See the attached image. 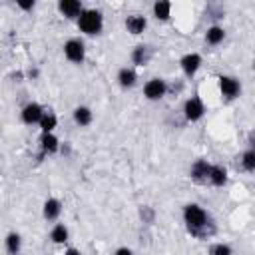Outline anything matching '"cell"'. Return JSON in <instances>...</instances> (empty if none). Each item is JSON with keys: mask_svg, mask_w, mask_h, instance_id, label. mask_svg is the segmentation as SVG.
Here are the masks:
<instances>
[{"mask_svg": "<svg viewBox=\"0 0 255 255\" xmlns=\"http://www.w3.org/2000/svg\"><path fill=\"white\" fill-rule=\"evenodd\" d=\"M28 78H38V70H36V68H34V70L30 68V70H28Z\"/></svg>", "mask_w": 255, "mask_h": 255, "instance_id": "cell-28", "label": "cell"}, {"mask_svg": "<svg viewBox=\"0 0 255 255\" xmlns=\"http://www.w3.org/2000/svg\"><path fill=\"white\" fill-rule=\"evenodd\" d=\"M60 213H62V203H60V199L50 197V199L44 201V207H42V215H44V219H48V221H56V219L60 217Z\"/></svg>", "mask_w": 255, "mask_h": 255, "instance_id": "cell-12", "label": "cell"}, {"mask_svg": "<svg viewBox=\"0 0 255 255\" xmlns=\"http://www.w3.org/2000/svg\"><path fill=\"white\" fill-rule=\"evenodd\" d=\"M68 227L64 225V223H56L54 227H52V231H50V239H52V243H56V245H62V243H66L68 241Z\"/></svg>", "mask_w": 255, "mask_h": 255, "instance_id": "cell-20", "label": "cell"}, {"mask_svg": "<svg viewBox=\"0 0 255 255\" xmlns=\"http://www.w3.org/2000/svg\"><path fill=\"white\" fill-rule=\"evenodd\" d=\"M44 114H46V112H44V108H42L40 104H36V102L26 104V106L22 108V112H20L22 122H24V124H28V126H32V124H40V120H42V116H44Z\"/></svg>", "mask_w": 255, "mask_h": 255, "instance_id": "cell-9", "label": "cell"}, {"mask_svg": "<svg viewBox=\"0 0 255 255\" xmlns=\"http://www.w3.org/2000/svg\"><path fill=\"white\" fill-rule=\"evenodd\" d=\"M219 92L225 100H235L241 94V82L233 76H219Z\"/></svg>", "mask_w": 255, "mask_h": 255, "instance_id": "cell-5", "label": "cell"}, {"mask_svg": "<svg viewBox=\"0 0 255 255\" xmlns=\"http://www.w3.org/2000/svg\"><path fill=\"white\" fill-rule=\"evenodd\" d=\"M20 247H22V237L16 231L8 233L6 235V249H8V253L10 255H18L20 253Z\"/></svg>", "mask_w": 255, "mask_h": 255, "instance_id": "cell-22", "label": "cell"}, {"mask_svg": "<svg viewBox=\"0 0 255 255\" xmlns=\"http://www.w3.org/2000/svg\"><path fill=\"white\" fill-rule=\"evenodd\" d=\"M151 10H153V16H155L157 20L165 22V20H169V16H171V2L157 0V2L151 6Z\"/></svg>", "mask_w": 255, "mask_h": 255, "instance_id": "cell-19", "label": "cell"}, {"mask_svg": "<svg viewBox=\"0 0 255 255\" xmlns=\"http://www.w3.org/2000/svg\"><path fill=\"white\" fill-rule=\"evenodd\" d=\"M16 4H18V8H22V10H32V8H34V0H28V2H22V0H20V2H16Z\"/></svg>", "mask_w": 255, "mask_h": 255, "instance_id": "cell-25", "label": "cell"}, {"mask_svg": "<svg viewBox=\"0 0 255 255\" xmlns=\"http://www.w3.org/2000/svg\"><path fill=\"white\" fill-rule=\"evenodd\" d=\"M183 223H185L187 231L195 237H207L213 233L211 219H209L207 211L197 203H187L183 207Z\"/></svg>", "mask_w": 255, "mask_h": 255, "instance_id": "cell-1", "label": "cell"}, {"mask_svg": "<svg viewBox=\"0 0 255 255\" xmlns=\"http://www.w3.org/2000/svg\"><path fill=\"white\" fill-rule=\"evenodd\" d=\"M209 173H211V163L207 159H197L189 169V177L195 183H207L209 181Z\"/></svg>", "mask_w": 255, "mask_h": 255, "instance_id": "cell-8", "label": "cell"}, {"mask_svg": "<svg viewBox=\"0 0 255 255\" xmlns=\"http://www.w3.org/2000/svg\"><path fill=\"white\" fill-rule=\"evenodd\" d=\"M40 147L44 153H54L60 149V139L54 133H42L40 135Z\"/></svg>", "mask_w": 255, "mask_h": 255, "instance_id": "cell-18", "label": "cell"}, {"mask_svg": "<svg viewBox=\"0 0 255 255\" xmlns=\"http://www.w3.org/2000/svg\"><path fill=\"white\" fill-rule=\"evenodd\" d=\"M64 56L66 60H70L72 64H82L86 58V46L80 38H70L64 44Z\"/></svg>", "mask_w": 255, "mask_h": 255, "instance_id": "cell-3", "label": "cell"}, {"mask_svg": "<svg viewBox=\"0 0 255 255\" xmlns=\"http://www.w3.org/2000/svg\"><path fill=\"white\" fill-rule=\"evenodd\" d=\"M203 114H205V106H203L201 98L191 96V98L185 100V104H183V116H185V120L199 122L203 118Z\"/></svg>", "mask_w": 255, "mask_h": 255, "instance_id": "cell-6", "label": "cell"}, {"mask_svg": "<svg viewBox=\"0 0 255 255\" xmlns=\"http://www.w3.org/2000/svg\"><path fill=\"white\" fill-rule=\"evenodd\" d=\"M145 28H147V20H145V16H141V14H131V16L126 18V30H128L131 36H139V34H143Z\"/></svg>", "mask_w": 255, "mask_h": 255, "instance_id": "cell-11", "label": "cell"}, {"mask_svg": "<svg viewBox=\"0 0 255 255\" xmlns=\"http://www.w3.org/2000/svg\"><path fill=\"white\" fill-rule=\"evenodd\" d=\"M223 40H225V30H223V26L213 24V26H209V28L205 30V42H207L209 46H219Z\"/></svg>", "mask_w": 255, "mask_h": 255, "instance_id": "cell-14", "label": "cell"}, {"mask_svg": "<svg viewBox=\"0 0 255 255\" xmlns=\"http://www.w3.org/2000/svg\"><path fill=\"white\" fill-rule=\"evenodd\" d=\"M201 64H203V60H201V56L197 52H187L179 60V66H181V70H183V74L187 78H193L197 74V70L201 68Z\"/></svg>", "mask_w": 255, "mask_h": 255, "instance_id": "cell-7", "label": "cell"}, {"mask_svg": "<svg viewBox=\"0 0 255 255\" xmlns=\"http://www.w3.org/2000/svg\"><path fill=\"white\" fill-rule=\"evenodd\" d=\"M64 255H82L78 249H74V247H70V249H66V253Z\"/></svg>", "mask_w": 255, "mask_h": 255, "instance_id": "cell-27", "label": "cell"}, {"mask_svg": "<svg viewBox=\"0 0 255 255\" xmlns=\"http://www.w3.org/2000/svg\"><path fill=\"white\" fill-rule=\"evenodd\" d=\"M149 48L145 46V44H137L133 50H131V62L135 64V66H145L147 62H149Z\"/></svg>", "mask_w": 255, "mask_h": 255, "instance_id": "cell-17", "label": "cell"}, {"mask_svg": "<svg viewBox=\"0 0 255 255\" xmlns=\"http://www.w3.org/2000/svg\"><path fill=\"white\" fill-rule=\"evenodd\" d=\"M253 70H255V60H253Z\"/></svg>", "mask_w": 255, "mask_h": 255, "instance_id": "cell-29", "label": "cell"}, {"mask_svg": "<svg viewBox=\"0 0 255 255\" xmlns=\"http://www.w3.org/2000/svg\"><path fill=\"white\" fill-rule=\"evenodd\" d=\"M241 167H243V171H249V173H253L255 171V149H245L243 153H241Z\"/></svg>", "mask_w": 255, "mask_h": 255, "instance_id": "cell-23", "label": "cell"}, {"mask_svg": "<svg viewBox=\"0 0 255 255\" xmlns=\"http://www.w3.org/2000/svg\"><path fill=\"white\" fill-rule=\"evenodd\" d=\"M165 92H167V84H165L163 78H151V80H147L145 86H143V96H145L149 102L161 100V98L165 96Z\"/></svg>", "mask_w": 255, "mask_h": 255, "instance_id": "cell-4", "label": "cell"}, {"mask_svg": "<svg viewBox=\"0 0 255 255\" xmlns=\"http://www.w3.org/2000/svg\"><path fill=\"white\" fill-rule=\"evenodd\" d=\"M40 129H42V133H54V129H56V126H58V118H56V114H52V112H46L44 116H42V120H40Z\"/></svg>", "mask_w": 255, "mask_h": 255, "instance_id": "cell-21", "label": "cell"}, {"mask_svg": "<svg viewBox=\"0 0 255 255\" xmlns=\"http://www.w3.org/2000/svg\"><path fill=\"white\" fill-rule=\"evenodd\" d=\"M135 82H137V74H135L133 68H129V66L120 68V72H118V84H120L122 88H126V90H128V88H133Z\"/></svg>", "mask_w": 255, "mask_h": 255, "instance_id": "cell-13", "label": "cell"}, {"mask_svg": "<svg viewBox=\"0 0 255 255\" xmlns=\"http://www.w3.org/2000/svg\"><path fill=\"white\" fill-rule=\"evenodd\" d=\"M78 28L88 34V36H94V34H100L102 28H104V16L100 10L96 8H86L80 18H78Z\"/></svg>", "mask_w": 255, "mask_h": 255, "instance_id": "cell-2", "label": "cell"}, {"mask_svg": "<svg viewBox=\"0 0 255 255\" xmlns=\"http://www.w3.org/2000/svg\"><path fill=\"white\" fill-rule=\"evenodd\" d=\"M209 255H233V249L227 243H215V245H211Z\"/></svg>", "mask_w": 255, "mask_h": 255, "instance_id": "cell-24", "label": "cell"}, {"mask_svg": "<svg viewBox=\"0 0 255 255\" xmlns=\"http://www.w3.org/2000/svg\"><path fill=\"white\" fill-rule=\"evenodd\" d=\"M209 183L215 187H223L227 183V169L219 163L211 165V173H209Z\"/></svg>", "mask_w": 255, "mask_h": 255, "instance_id": "cell-16", "label": "cell"}, {"mask_svg": "<svg viewBox=\"0 0 255 255\" xmlns=\"http://www.w3.org/2000/svg\"><path fill=\"white\" fill-rule=\"evenodd\" d=\"M114 255H133V251H131L129 247H118Z\"/></svg>", "mask_w": 255, "mask_h": 255, "instance_id": "cell-26", "label": "cell"}, {"mask_svg": "<svg viewBox=\"0 0 255 255\" xmlns=\"http://www.w3.org/2000/svg\"><path fill=\"white\" fill-rule=\"evenodd\" d=\"M58 10L62 12V16H66V18H80V14L84 12V6H82V2H78V0H60L58 2Z\"/></svg>", "mask_w": 255, "mask_h": 255, "instance_id": "cell-10", "label": "cell"}, {"mask_svg": "<svg viewBox=\"0 0 255 255\" xmlns=\"http://www.w3.org/2000/svg\"><path fill=\"white\" fill-rule=\"evenodd\" d=\"M72 118H74V122H76L80 128H86V126H90V124H92L94 114H92V110H90L88 106H78V108L74 110Z\"/></svg>", "mask_w": 255, "mask_h": 255, "instance_id": "cell-15", "label": "cell"}]
</instances>
